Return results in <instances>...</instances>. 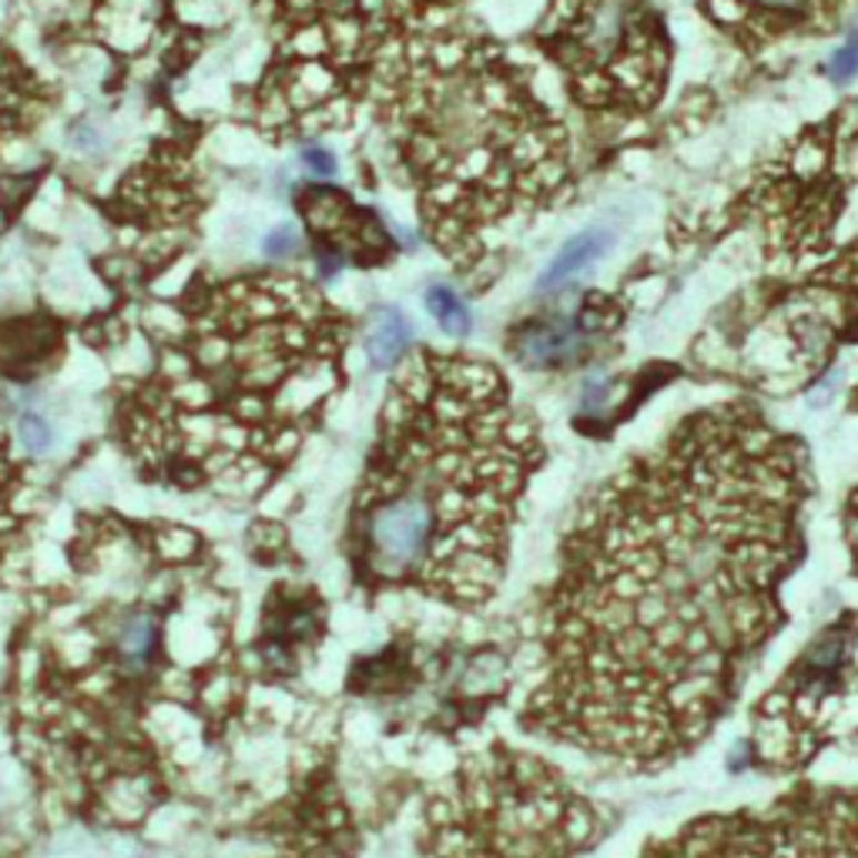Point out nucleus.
I'll use <instances>...</instances> for the list:
<instances>
[{"label":"nucleus","mask_w":858,"mask_h":858,"mask_svg":"<svg viewBox=\"0 0 858 858\" xmlns=\"http://www.w3.org/2000/svg\"><path fill=\"white\" fill-rule=\"evenodd\" d=\"M808 496L801 440L751 403L627 460L564 537L524 728L634 771L698 748L785 624Z\"/></svg>","instance_id":"1"},{"label":"nucleus","mask_w":858,"mask_h":858,"mask_svg":"<svg viewBox=\"0 0 858 858\" xmlns=\"http://www.w3.org/2000/svg\"><path fill=\"white\" fill-rule=\"evenodd\" d=\"M544 460L537 420L496 366L416 350L393 380L356 499L360 577L456 610L483 607Z\"/></svg>","instance_id":"2"},{"label":"nucleus","mask_w":858,"mask_h":858,"mask_svg":"<svg viewBox=\"0 0 858 858\" xmlns=\"http://www.w3.org/2000/svg\"><path fill=\"white\" fill-rule=\"evenodd\" d=\"M456 11L410 28L373 78L423 232L470 282L496 242L574 195V161L531 64Z\"/></svg>","instance_id":"3"},{"label":"nucleus","mask_w":858,"mask_h":858,"mask_svg":"<svg viewBox=\"0 0 858 858\" xmlns=\"http://www.w3.org/2000/svg\"><path fill=\"white\" fill-rule=\"evenodd\" d=\"M597 835L594 801L557 765L489 745L430 795L420 858H581Z\"/></svg>","instance_id":"4"},{"label":"nucleus","mask_w":858,"mask_h":858,"mask_svg":"<svg viewBox=\"0 0 858 858\" xmlns=\"http://www.w3.org/2000/svg\"><path fill=\"white\" fill-rule=\"evenodd\" d=\"M534 44L587 114L630 121L664 98L670 38L654 0H551Z\"/></svg>","instance_id":"5"},{"label":"nucleus","mask_w":858,"mask_h":858,"mask_svg":"<svg viewBox=\"0 0 858 858\" xmlns=\"http://www.w3.org/2000/svg\"><path fill=\"white\" fill-rule=\"evenodd\" d=\"M758 758L801 771L828 748L858 751V614L831 620L755 711Z\"/></svg>","instance_id":"6"},{"label":"nucleus","mask_w":858,"mask_h":858,"mask_svg":"<svg viewBox=\"0 0 858 858\" xmlns=\"http://www.w3.org/2000/svg\"><path fill=\"white\" fill-rule=\"evenodd\" d=\"M644 858H858V788H795L768 808L708 815Z\"/></svg>","instance_id":"7"},{"label":"nucleus","mask_w":858,"mask_h":858,"mask_svg":"<svg viewBox=\"0 0 858 858\" xmlns=\"http://www.w3.org/2000/svg\"><path fill=\"white\" fill-rule=\"evenodd\" d=\"M705 18L745 54L838 31L848 0H701Z\"/></svg>","instance_id":"8"},{"label":"nucleus","mask_w":858,"mask_h":858,"mask_svg":"<svg viewBox=\"0 0 858 858\" xmlns=\"http://www.w3.org/2000/svg\"><path fill=\"white\" fill-rule=\"evenodd\" d=\"M607 245H610V235H607L604 229H587V232L574 235V239L557 252V259L547 265V272L541 275L537 292H554V289L567 285V282H571L574 275H581L590 262H597V259L607 252Z\"/></svg>","instance_id":"9"},{"label":"nucleus","mask_w":858,"mask_h":858,"mask_svg":"<svg viewBox=\"0 0 858 858\" xmlns=\"http://www.w3.org/2000/svg\"><path fill=\"white\" fill-rule=\"evenodd\" d=\"M410 342H413V329L400 309H380L373 315L370 332H366V353H370L373 366H380V370L396 366L403 360V353L410 350Z\"/></svg>","instance_id":"10"},{"label":"nucleus","mask_w":858,"mask_h":858,"mask_svg":"<svg viewBox=\"0 0 858 858\" xmlns=\"http://www.w3.org/2000/svg\"><path fill=\"white\" fill-rule=\"evenodd\" d=\"M158 637H161V624L154 614H131L118 630V654L124 657V664H144L151 660Z\"/></svg>","instance_id":"11"},{"label":"nucleus","mask_w":858,"mask_h":858,"mask_svg":"<svg viewBox=\"0 0 858 858\" xmlns=\"http://www.w3.org/2000/svg\"><path fill=\"white\" fill-rule=\"evenodd\" d=\"M426 309H430V315L440 322L443 332H450V335H466V332H470V312H466L463 299H460L453 289H446V285H430V292H426Z\"/></svg>","instance_id":"12"},{"label":"nucleus","mask_w":858,"mask_h":858,"mask_svg":"<svg viewBox=\"0 0 858 858\" xmlns=\"http://www.w3.org/2000/svg\"><path fill=\"white\" fill-rule=\"evenodd\" d=\"M18 436H21L24 453H31V456H44V453L51 450V440H54L51 423H48L44 416H38V413H24V416H21Z\"/></svg>","instance_id":"13"},{"label":"nucleus","mask_w":858,"mask_h":858,"mask_svg":"<svg viewBox=\"0 0 858 858\" xmlns=\"http://www.w3.org/2000/svg\"><path fill=\"white\" fill-rule=\"evenodd\" d=\"M828 74H831L835 81H848V78L858 74V31H851V34L845 38V44L835 51V58H831V64H828Z\"/></svg>","instance_id":"14"},{"label":"nucleus","mask_w":858,"mask_h":858,"mask_svg":"<svg viewBox=\"0 0 858 858\" xmlns=\"http://www.w3.org/2000/svg\"><path fill=\"white\" fill-rule=\"evenodd\" d=\"M841 527H845V544L851 554V574L858 577V486L848 493L845 513H841Z\"/></svg>","instance_id":"15"},{"label":"nucleus","mask_w":858,"mask_h":858,"mask_svg":"<svg viewBox=\"0 0 858 858\" xmlns=\"http://www.w3.org/2000/svg\"><path fill=\"white\" fill-rule=\"evenodd\" d=\"M302 249V239H299V232L292 229V225H282V229H275V232H269V239H265V255L269 259H292L295 252Z\"/></svg>","instance_id":"16"},{"label":"nucleus","mask_w":858,"mask_h":858,"mask_svg":"<svg viewBox=\"0 0 858 858\" xmlns=\"http://www.w3.org/2000/svg\"><path fill=\"white\" fill-rule=\"evenodd\" d=\"M158 551L164 561H189L195 551V534L185 531H168L164 537H158Z\"/></svg>","instance_id":"17"},{"label":"nucleus","mask_w":858,"mask_h":858,"mask_svg":"<svg viewBox=\"0 0 858 858\" xmlns=\"http://www.w3.org/2000/svg\"><path fill=\"white\" fill-rule=\"evenodd\" d=\"M302 161H305L309 171H315V175H332V171H335L332 151H325V148H319V144L305 148V151H302Z\"/></svg>","instance_id":"18"}]
</instances>
